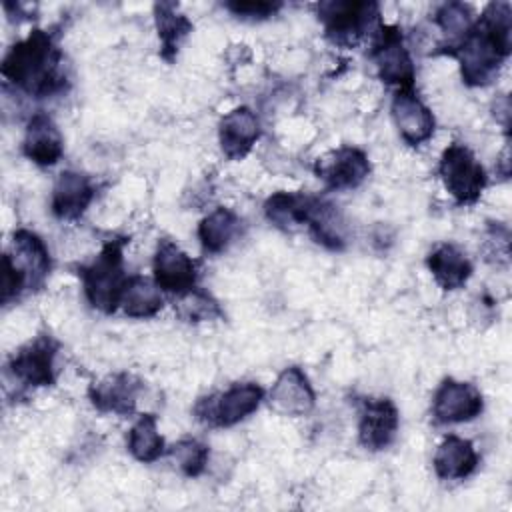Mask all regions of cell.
<instances>
[{"instance_id": "cb8c5ba5", "label": "cell", "mask_w": 512, "mask_h": 512, "mask_svg": "<svg viewBox=\"0 0 512 512\" xmlns=\"http://www.w3.org/2000/svg\"><path fill=\"white\" fill-rule=\"evenodd\" d=\"M154 22L160 38V56L166 62H174L180 44L192 32V22L186 14L178 12V4L174 2H156Z\"/></svg>"}, {"instance_id": "44dd1931", "label": "cell", "mask_w": 512, "mask_h": 512, "mask_svg": "<svg viewBox=\"0 0 512 512\" xmlns=\"http://www.w3.org/2000/svg\"><path fill=\"white\" fill-rule=\"evenodd\" d=\"M426 266L434 276L436 284L444 290H458L472 276V262L466 252L448 242L438 244L434 250H430V254L426 256Z\"/></svg>"}, {"instance_id": "8992f818", "label": "cell", "mask_w": 512, "mask_h": 512, "mask_svg": "<svg viewBox=\"0 0 512 512\" xmlns=\"http://www.w3.org/2000/svg\"><path fill=\"white\" fill-rule=\"evenodd\" d=\"M324 34L338 46H354L376 22L380 8L376 2L328 0L316 6Z\"/></svg>"}, {"instance_id": "9c48e42d", "label": "cell", "mask_w": 512, "mask_h": 512, "mask_svg": "<svg viewBox=\"0 0 512 512\" xmlns=\"http://www.w3.org/2000/svg\"><path fill=\"white\" fill-rule=\"evenodd\" d=\"M370 56L384 84L398 88H412L416 70L412 56L404 44L402 30L394 24H380L372 42Z\"/></svg>"}, {"instance_id": "8fae6325", "label": "cell", "mask_w": 512, "mask_h": 512, "mask_svg": "<svg viewBox=\"0 0 512 512\" xmlns=\"http://www.w3.org/2000/svg\"><path fill=\"white\" fill-rule=\"evenodd\" d=\"M484 410L480 390L462 380L444 378L432 398V416L438 424L470 422Z\"/></svg>"}, {"instance_id": "9a60e30c", "label": "cell", "mask_w": 512, "mask_h": 512, "mask_svg": "<svg viewBox=\"0 0 512 512\" xmlns=\"http://www.w3.org/2000/svg\"><path fill=\"white\" fill-rule=\"evenodd\" d=\"M390 112L400 138L408 146H420L434 136V114L412 88H398L394 92Z\"/></svg>"}, {"instance_id": "30bf717a", "label": "cell", "mask_w": 512, "mask_h": 512, "mask_svg": "<svg viewBox=\"0 0 512 512\" xmlns=\"http://www.w3.org/2000/svg\"><path fill=\"white\" fill-rule=\"evenodd\" d=\"M58 342L50 334H40L10 358L8 368L26 386H52L56 380L54 360Z\"/></svg>"}, {"instance_id": "d4e9b609", "label": "cell", "mask_w": 512, "mask_h": 512, "mask_svg": "<svg viewBox=\"0 0 512 512\" xmlns=\"http://www.w3.org/2000/svg\"><path fill=\"white\" fill-rule=\"evenodd\" d=\"M164 306V296L154 278L134 274L128 278L120 308L128 318H152Z\"/></svg>"}, {"instance_id": "ac0fdd59", "label": "cell", "mask_w": 512, "mask_h": 512, "mask_svg": "<svg viewBox=\"0 0 512 512\" xmlns=\"http://www.w3.org/2000/svg\"><path fill=\"white\" fill-rule=\"evenodd\" d=\"M94 194L96 188L90 176L76 170H64L52 186L50 210L58 220H78L88 210Z\"/></svg>"}, {"instance_id": "277c9868", "label": "cell", "mask_w": 512, "mask_h": 512, "mask_svg": "<svg viewBox=\"0 0 512 512\" xmlns=\"http://www.w3.org/2000/svg\"><path fill=\"white\" fill-rule=\"evenodd\" d=\"M50 266L44 240L32 230H16L10 248L2 256V304L12 302L26 290L42 288Z\"/></svg>"}, {"instance_id": "7402d4cb", "label": "cell", "mask_w": 512, "mask_h": 512, "mask_svg": "<svg viewBox=\"0 0 512 512\" xmlns=\"http://www.w3.org/2000/svg\"><path fill=\"white\" fill-rule=\"evenodd\" d=\"M434 472L442 480H462L478 466V452L474 444L460 436H446L434 454Z\"/></svg>"}, {"instance_id": "d6986e66", "label": "cell", "mask_w": 512, "mask_h": 512, "mask_svg": "<svg viewBox=\"0 0 512 512\" xmlns=\"http://www.w3.org/2000/svg\"><path fill=\"white\" fill-rule=\"evenodd\" d=\"M260 138V120L248 106L224 114L218 124V142L226 158H244Z\"/></svg>"}, {"instance_id": "f546056e", "label": "cell", "mask_w": 512, "mask_h": 512, "mask_svg": "<svg viewBox=\"0 0 512 512\" xmlns=\"http://www.w3.org/2000/svg\"><path fill=\"white\" fill-rule=\"evenodd\" d=\"M226 10H230L236 18L242 20H264L280 10V2H264V0H244V2H226Z\"/></svg>"}, {"instance_id": "4fadbf2b", "label": "cell", "mask_w": 512, "mask_h": 512, "mask_svg": "<svg viewBox=\"0 0 512 512\" xmlns=\"http://www.w3.org/2000/svg\"><path fill=\"white\" fill-rule=\"evenodd\" d=\"M154 282L162 292L182 296L196 288V262L172 240H160L152 260Z\"/></svg>"}, {"instance_id": "ffe728a7", "label": "cell", "mask_w": 512, "mask_h": 512, "mask_svg": "<svg viewBox=\"0 0 512 512\" xmlns=\"http://www.w3.org/2000/svg\"><path fill=\"white\" fill-rule=\"evenodd\" d=\"M22 152L38 166H54L62 158L64 138L56 122L46 112H36L30 116L24 130Z\"/></svg>"}, {"instance_id": "5bb4252c", "label": "cell", "mask_w": 512, "mask_h": 512, "mask_svg": "<svg viewBox=\"0 0 512 512\" xmlns=\"http://www.w3.org/2000/svg\"><path fill=\"white\" fill-rule=\"evenodd\" d=\"M400 416L390 398H362L358 410V440L370 450L378 452L388 448L398 432Z\"/></svg>"}, {"instance_id": "603a6c76", "label": "cell", "mask_w": 512, "mask_h": 512, "mask_svg": "<svg viewBox=\"0 0 512 512\" xmlns=\"http://www.w3.org/2000/svg\"><path fill=\"white\" fill-rule=\"evenodd\" d=\"M242 230V218L224 206H218L198 224V240L210 254H220L230 248Z\"/></svg>"}, {"instance_id": "e0dca14e", "label": "cell", "mask_w": 512, "mask_h": 512, "mask_svg": "<svg viewBox=\"0 0 512 512\" xmlns=\"http://www.w3.org/2000/svg\"><path fill=\"white\" fill-rule=\"evenodd\" d=\"M142 382L130 372H114L88 388V398L92 406L100 412H110L118 416H128L136 410L138 392Z\"/></svg>"}, {"instance_id": "4316f807", "label": "cell", "mask_w": 512, "mask_h": 512, "mask_svg": "<svg viewBox=\"0 0 512 512\" xmlns=\"http://www.w3.org/2000/svg\"><path fill=\"white\" fill-rule=\"evenodd\" d=\"M434 20L452 38V42H448V46H450V44L458 42L472 28L476 16H474V10L470 4L446 2L436 8Z\"/></svg>"}, {"instance_id": "83f0119b", "label": "cell", "mask_w": 512, "mask_h": 512, "mask_svg": "<svg viewBox=\"0 0 512 512\" xmlns=\"http://www.w3.org/2000/svg\"><path fill=\"white\" fill-rule=\"evenodd\" d=\"M168 454L186 476L196 478L204 472L208 464L210 448L196 438H184V440H178L174 446H170Z\"/></svg>"}, {"instance_id": "f1b7e54d", "label": "cell", "mask_w": 512, "mask_h": 512, "mask_svg": "<svg viewBox=\"0 0 512 512\" xmlns=\"http://www.w3.org/2000/svg\"><path fill=\"white\" fill-rule=\"evenodd\" d=\"M178 314L190 322H198V320H206L212 316H220V308L218 304L202 290H198V286L182 296H178Z\"/></svg>"}, {"instance_id": "52a82bcc", "label": "cell", "mask_w": 512, "mask_h": 512, "mask_svg": "<svg viewBox=\"0 0 512 512\" xmlns=\"http://www.w3.org/2000/svg\"><path fill=\"white\" fill-rule=\"evenodd\" d=\"M262 398L264 390L256 382H236L224 392L200 398L194 406V416L206 426L228 428L256 412Z\"/></svg>"}, {"instance_id": "484cf974", "label": "cell", "mask_w": 512, "mask_h": 512, "mask_svg": "<svg viewBox=\"0 0 512 512\" xmlns=\"http://www.w3.org/2000/svg\"><path fill=\"white\" fill-rule=\"evenodd\" d=\"M128 452L138 462H156L164 454V438L158 432L156 416L154 414H142L130 428L126 438Z\"/></svg>"}, {"instance_id": "ba28073f", "label": "cell", "mask_w": 512, "mask_h": 512, "mask_svg": "<svg viewBox=\"0 0 512 512\" xmlns=\"http://www.w3.org/2000/svg\"><path fill=\"white\" fill-rule=\"evenodd\" d=\"M438 174L444 188L458 204H474L486 186L482 164L476 160L474 152L460 142H452L442 152Z\"/></svg>"}, {"instance_id": "6da1fadb", "label": "cell", "mask_w": 512, "mask_h": 512, "mask_svg": "<svg viewBox=\"0 0 512 512\" xmlns=\"http://www.w3.org/2000/svg\"><path fill=\"white\" fill-rule=\"evenodd\" d=\"M512 50V8L508 2H490L474 20L472 28L444 54L454 56L468 86L490 84Z\"/></svg>"}, {"instance_id": "3957f363", "label": "cell", "mask_w": 512, "mask_h": 512, "mask_svg": "<svg viewBox=\"0 0 512 512\" xmlns=\"http://www.w3.org/2000/svg\"><path fill=\"white\" fill-rule=\"evenodd\" d=\"M264 214L272 226L284 232L306 228L328 250H344L346 246L342 214L322 196L280 190L264 202Z\"/></svg>"}, {"instance_id": "2e32d148", "label": "cell", "mask_w": 512, "mask_h": 512, "mask_svg": "<svg viewBox=\"0 0 512 512\" xmlns=\"http://www.w3.org/2000/svg\"><path fill=\"white\" fill-rule=\"evenodd\" d=\"M316 404V392L300 366L284 368L270 388V406L284 416H304Z\"/></svg>"}, {"instance_id": "7c38bea8", "label": "cell", "mask_w": 512, "mask_h": 512, "mask_svg": "<svg viewBox=\"0 0 512 512\" xmlns=\"http://www.w3.org/2000/svg\"><path fill=\"white\" fill-rule=\"evenodd\" d=\"M314 172L328 190H350L366 180L370 160L356 146H340L322 154L314 164Z\"/></svg>"}, {"instance_id": "5b68a950", "label": "cell", "mask_w": 512, "mask_h": 512, "mask_svg": "<svg viewBox=\"0 0 512 512\" xmlns=\"http://www.w3.org/2000/svg\"><path fill=\"white\" fill-rule=\"evenodd\" d=\"M126 238L108 240L100 254L86 266H80L84 296L94 310L114 314L120 308L122 292L130 276L124 270Z\"/></svg>"}, {"instance_id": "7a4b0ae2", "label": "cell", "mask_w": 512, "mask_h": 512, "mask_svg": "<svg viewBox=\"0 0 512 512\" xmlns=\"http://www.w3.org/2000/svg\"><path fill=\"white\" fill-rule=\"evenodd\" d=\"M0 72L12 86L34 98H46L66 88L62 52L54 38L40 28L8 48Z\"/></svg>"}]
</instances>
